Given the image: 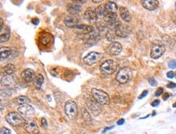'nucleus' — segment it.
Here are the masks:
<instances>
[{"label": "nucleus", "instance_id": "nucleus-32", "mask_svg": "<svg viewBox=\"0 0 176 134\" xmlns=\"http://www.w3.org/2000/svg\"><path fill=\"white\" fill-rule=\"evenodd\" d=\"M149 84H150V85L152 86H157V81H155V79H154V78H152V77L149 78Z\"/></svg>", "mask_w": 176, "mask_h": 134}, {"label": "nucleus", "instance_id": "nucleus-23", "mask_svg": "<svg viewBox=\"0 0 176 134\" xmlns=\"http://www.w3.org/2000/svg\"><path fill=\"white\" fill-rule=\"evenodd\" d=\"M14 102L17 103L20 106H22V105L29 104L31 102V100L27 97V96H19V97L16 98L14 99Z\"/></svg>", "mask_w": 176, "mask_h": 134}, {"label": "nucleus", "instance_id": "nucleus-39", "mask_svg": "<svg viewBox=\"0 0 176 134\" xmlns=\"http://www.w3.org/2000/svg\"><path fill=\"white\" fill-rule=\"evenodd\" d=\"M32 23L34 24V25H37L39 23L38 19H33L32 20Z\"/></svg>", "mask_w": 176, "mask_h": 134}, {"label": "nucleus", "instance_id": "nucleus-43", "mask_svg": "<svg viewBox=\"0 0 176 134\" xmlns=\"http://www.w3.org/2000/svg\"><path fill=\"white\" fill-rule=\"evenodd\" d=\"M93 2H101V1H95V0H94Z\"/></svg>", "mask_w": 176, "mask_h": 134}, {"label": "nucleus", "instance_id": "nucleus-1", "mask_svg": "<svg viewBox=\"0 0 176 134\" xmlns=\"http://www.w3.org/2000/svg\"><path fill=\"white\" fill-rule=\"evenodd\" d=\"M6 120L14 127L25 126V124L27 122L21 114L19 112H15V111H12V112L7 114L6 116Z\"/></svg>", "mask_w": 176, "mask_h": 134}, {"label": "nucleus", "instance_id": "nucleus-27", "mask_svg": "<svg viewBox=\"0 0 176 134\" xmlns=\"http://www.w3.org/2000/svg\"><path fill=\"white\" fill-rule=\"evenodd\" d=\"M44 83V76L43 75L38 74L36 77V80H35V86L37 89H41L42 85Z\"/></svg>", "mask_w": 176, "mask_h": 134}, {"label": "nucleus", "instance_id": "nucleus-8", "mask_svg": "<svg viewBox=\"0 0 176 134\" xmlns=\"http://www.w3.org/2000/svg\"><path fill=\"white\" fill-rule=\"evenodd\" d=\"M18 112L23 116L25 119L29 120L32 119L34 116V109L29 104H25L20 106L18 107Z\"/></svg>", "mask_w": 176, "mask_h": 134}, {"label": "nucleus", "instance_id": "nucleus-29", "mask_svg": "<svg viewBox=\"0 0 176 134\" xmlns=\"http://www.w3.org/2000/svg\"><path fill=\"white\" fill-rule=\"evenodd\" d=\"M115 37H116V35H115L114 33L112 32V30L110 29L107 33H106V38H107L108 41L114 42Z\"/></svg>", "mask_w": 176, "mask_h": 134}, {"label": "nucleus", "instance_id": "nucleus-18", "mask_svg": "<svg viewBox=\"0 0 176 134\" xmlns=\"http://www.w3.org/2000/svg\"><path fill=\"white\" fill-rule=\"evenodd\" d=\"M11 37V31L10 29L7 26H2L1 28V43L7 42Z\"/></svg>", "mask_w": 176, "mask_h": 134}, {"label": "nucleus", "instance_id": "nucleus-2", "mask_svg": "<svg viewBox=\"0 0 176 134\" xmlns=\"http://www.w3.org/2000/svg\"><path fill=\"white\" fill-rule=\"evenodd\" d=\"M92 97L98 104L107 105L110 103V97L107 93L98 89H93L91 91Z\"/></svg>", "mask_w": 176, "mask_h": 134}, {"label": "nucleus", "instance_id": "nucleus-7", "mask_svg": "<svg viewBox=\"0 0 176 134\" xmlns=\"http://www.w3.org/2000/svg\"><path fill=\"white\" fill-rule=\"evenodd\" d=\"M132 77V72L128 67H123L116 75L117 81L120 84L127 83Z\"/></svg>", "mask_w": 176, "mask_h": 134}, {"label": "nucleus", "instance_id": "nucleus-4", "mask_svg": "<svg viewBox=\"0 0 176 134\" xmlns=\"http://www.w3.org/2000/svg\"><path fill=\"white\" fill-rule=\"evenodd\" d=\"M64 111L67 118L70 120H74L77 116V105L72 100H69L64 106Z\"/></svg>", "mask_w": 176, "mask_h": 134}, {"label": "nucleus", "instance_id": "nucleus-45", "mask_svg": "<svg viewBox=\"0 0 176 134\" xmlns=\"http://www.w3.org/2000/svg\"><path fill=\"white\" fill-rule=\"evenodd\" d=\"M175 7H176V2H175Z\"/></svg>", "mask_w": 176, "mask_h": 134}, {"label": "nucleus", "instance_id": "nucleus-28", "mask_svg": "<svg viewBox=\"0 0 176 134\" xmlns=\"http://www.w3.org/2000/svg\"><path fill=\"white\" fill-rule=\"evenodd\" d=\"M81 115H82V117L85 121H86L87 123L91 122L92 119H91V117H90V115H89V111H88L86 109H82Z\"/></svg>", "mask_w": 176, "mask_h": 134}, {"label": "nucleus", "instance_id": "nucleus-37", "mask_svg": "<svg viewBox=\"0 0 176 134\" xmlns=\"http://www.w3.org/2000/svg\"><path fill=\"white\" fill-rule=\"evenodd\" d=\"M160 103V101L159 100H155L152 102V106H158V104Z\"/></svg>", "mask_w": 176, "mask_h": 134}, {"label": "nucleus", "instance_id": "nucleus-41", "mask_svg": "<svg viewBox=\"0 0 176 134\" xmlns=\"http://www.w3.org/2000/svg\"><path fill=\"white\" fill-rule=\"evenodd\" d=\"M114 128V126H110V127H108V128H105V129L103 130V132H105L107 130H109V129H111V128Z\"/></svg>", "mask_w": 176, "mask_h": 134}, {"label": "nucleus", "instance_id": "nucleus-33", "mask_svg": "<svg viewBox=\"0 0 176 134\" xmlns=\"http://www.w3.org/2000/svg\"><path fill=\"white\" fill-rule=\"evenodd\" d=\"M163 88H158L155 93V96H157V97H159L160 95H162V94H163Z\"/></svg>", "mask_w": 176, "mask_h": 134}, {"label": "nucleus", "instance_id": "nucleus-11", "mask_svg": "<svg viewBox=\"0 0 176 134\" xmlns=\"http://www.w3.org/2000/svg\"><path fill=\"white\" fill-rule=\"evenodd\" d=\"M67 12H69L70 15L77 16L79 13L82 12V6L80 4L79 2H73L67 5Z\"/></svg>", "mask_w": 176, "mask_h": 134}, {"label": "nucleus", "instance_id": "nucleus-9", "mask_svg": "<svg viewBox=\"0 0 176 134\" xmlns=\"http://www.w3.org/2000/svg\"><path fill=\"white\" fill-rule=\"evenodd\" d=\"M114 33L116 36L120 37H127L130 34V29L127 25H124L123 24L119 23L114 29Z\"/></svg>", "mask_w": 176, "mask_h": 134}, {"label": "nucleus", "instance_id": "nucleus-6", "mask_svg": "<svg viewBox=\"0 0 176 134\" xmlns=\"http://www.w3.org/2000/svg\"><path fill=\"white\" fill-rule=\"evenodd\" d=\"M103 57H104V56L101 53L92 51V52L88 54L83 60H84V63L85 64L91 66V65H94L97 63H98L100 60H101Z\"/></svg>", "mask_w": 176, "mask_h": 134}, {"label": "nucleus", "instance_id": "nucleus-42", "mask_svg": "<svg viewBox=\"0 0 176 134\" xmlns=\"http://www.w3.org/2000/svg\"><path fill=\"white\" fill-rule=\"evenodd\" d=\"M168 97H169V94H165L164 96H163V99L166 100L167 98H168Z\"/></svg>", "mask_w": 176, "mask_h": 134}, {"label": "nucleus", "instance_id": "nucleus-12", "mask_svg": "<svg viewBox=\"0 0 176 134\" xmlns=\"http://www.w3.org/2000/svg\"><path fill=\"white\" fill-rule=\"evenodd\" d=\"M80 22V17L78 16L68 15L64 19V24L69 28H75Z\"/></svg>", "mask_w": 176, "mask_h": 134}, {"label": "nucleus", "instance_id": "nucleus-44", "mask_svg": "<svg viewBox=\"0 0 176 134\" xmlns=\"http://www.w3.org/2000/svg\"><path fill=\"white\" fill-rule=\"evenodd\" d=\"M173 107H176V102H175V103H174V105H173Z\"/></svg>", "mask_w": 176, "mask_h": 134}, {"label": "nucleus", "instance_id": "nucleus-35", "mask_svg": "<svg viewBox=\"0 0 176 134\" xmlns=\"http://www.w3.org/2000/svg\"><path fill=\"white\" fill-rule=\"evenodd\" d=\"M166 76H167V77H168V78L172 79V78H174V76H175V74H174V72H172V71H170V72H167Z\"/></svg>", "mask_w": 176, "mask_h": 134}, {"label": "nucleus", "instance_id": "nucleus-21", "mask_svg": "<svg viewBox=\"0 0 176 134\" xmlns=\"http://www.w3.org/2000/svg\"><path fill=\"white\" fill-rule=\"evenodd\" d=\"M1 82L2 85L11 87V86H13L15 84V77L12 75H5L4 77H2L1 79Z\"/></svg>", "mask_w": 176, "mask_h": 134}, {"label": "nucleus", "instance_id": "nucleus-36", "mask_svg": "<svg viewBox=\"0 0 176 134\" xmlns=\"http://www.w3.org/2000/svg\"><path fill=\"white\" fill-rule=\"evenodd\" d=\"M148 90H144V92L142 93L140 95V97H139V99H142V98H144L145 96H147V94H148Z\"/></svg>", "mask_w": 176, "mask_h": 134}, {"label": "nucleus", "instance_id": "nucleus-24", "mask_svg": "<svg viewBox=\"0 0 176 134\" xmlns=\"http://www.w3.org/2000/svg\"><path fill=\"white\" fill-rule=\"evenodd\" d=\"M105 7L107 12H111V13H116L117 10H118V6L114 2H108L105 4Z\"/></svg>", "mask_w": 176, "mask_h": 134}, {"label": "nucleus", "instance_id": "nucleus-26", "mask_svg": "<svg viewBox=\"0 0 176 134\" xmlns=\"http://www.w3.org/2000/svg\"><path fill=\"white\" fill-rule=\"evenodd\" d=\"M95 12H96L98 17V16L99 17H101V16L105 17V16L106 15V13H107V11L105 9V7H104V6H101V5H100V6L97 7Z\"/></svg>", "mask_w": 176, "mask_h": 134}, {"label": "nucleus", "instance_id": "nucleus-17", "mask_svg": "<svg viewBox=\"0 0 176 134\" xmlns=\"http://www.w3.org/2000/svg\"><path fill=\"white\" fill-rule=\"evenodd\" d=\"M87 106L89 111H91L94 116H98L101 112V109L98 106V103L94 98H93V100H90V101L88 102Z\"/></svg>", "mask_w": 176, "mask_h": 134}, {"label": "nucleus", "instance_id": "nucleus-20", "mask_svg": "<svg viewBox=\"0 0 176 134\" xmlns=\"http://www.w3.org/2000/svg\"><path fill=\"white\" fill-rule=\"evenodd\" d=\"M76 30H78L80 33H91L94 31V28L93 26L87 25H77L75 27Z\"/></svg>", "mask_w": 176, "mask_h": 134}, {"label": "nucleus", "instance_id": "nucleus-30", "mask_svg": "<svg viewBox=\"0 0 176 134\" xmlns=\"http://www.w3.org/2000/svg\"><path fill=\"white\" fill-rule=\"evenodd\" d=\"M168 67L171 69H174L176 68V60H170L169 63H168Z\"/></svg>", "mask_w": 176, "mask_h": 134}, {"label": "nucleus", "instance_id": "nucleus-22", "mask_svg": "<svg viewBox=\"0 0 176 134\" xmlns=\"http://www.w3.org/2000/svg\"><path fill=\"white\" fill-rule=\"evenodd\" d=\"M12 55V50L8 47H1V51H0V56H1V59H7Z\"/></svg>", "mask_w": 176, "mask_h": 134}, {"label": "nucleus", "instance_id": "nucleus-3", "mask_svg": "<svg viewBox=\"0 0 176 134\" xmlns=\"http://www.w3.org/2000/svg\"><path fill=\"white\" fill-rule=\"evenodd\" d=\"M166 51V47L164 44L162 43L160 41H155L151 45L150 56L153 59H158L163 56Z\"/></svg>", "mask_w": 176, "mask_h": 134}, {"label": "nucleus", "instance_id": "nucleus-13", "mask_svg": "<svg viewBox=\"0 0 176 134\" xmlns=\"http://www.w3.org/2000/svg\"><path fill=\"white\" fill-rule=\"evenodd\" d=\"M26 132L29 134H38L39 133V128L37 124L33 121H27L26 124L24 126Z\"/></svg>", "mask_w": 176, "mask_h": 134}, {"label": "nucleus", "instance_id": "nucleus-10", "mask_svg": "<svg viewBox=\"0 0 176 134\" xmlns=\"http://www.w3.org/2000/svg\"><path fill=\"white\" fill-rule=\"evenodd\" d=\"M123 47L119 42H112L106 49V52L110 56H118L122 52Z\"/></svg>", "mask_w": 176, "mask_h": 134}, {"label": "nucleus", "instance_id": "nucleus-31", "mask_svg": "<svg viewBox=\"0 0 176 134\" xmlns=\"http://www.w3.org/2000/svg\"><path fill=\"white\" fill-rule=\"evenodd\" d=\"M0 134H12V132H11V131L7 128L3 127L0 130Z\"/></svg>", "mask_w": 176, "mask_h": 134}, {"label": "nucleus", "instance_id": "nucleus-25", "mask_svg": "<svg viewBox=\"0 0 176 134\" xmlns=\"http://www.w3.org/2000/svg\"><path fill=\"white\" fill-rule=\"evenodd\" d=\"M15 71H16V67L12 63L6 65L3 68V72H4L5 75H12Z\"/></svg>", "mask_w": 176, "mask_h": 134}, {"label": "nucleus", "instance_id": "nucleus-40", "mask_svg": "<svg viewBox=\"0 0 176 134\" xmlns=\"http://www.w3.org/2000/svg\"><path fill=\"white\" fill-rule=\"evenodd\" d=\"M175 85L176 84H174V83H170L168 86H167V87L168 88H173V87H174L175 86Z\"/></svg>", "mask_w": 176, "mask_h": 134}, {"label": "nucleus", "instance_id": "nucleus-38", "mask_svg": "<svg viewBox=\"0 0 176 134\" xmlns=\"http://www.w3.org/2000/svg\"><path fill=\"white\" fill-rule=\"evenodd\" d=\"M124 122H125V120H124V119H121V120H119L118 122H117V124L119 125H122L124 124Z\"/></svg>", "mask_w": 176, "mask_h": 134}, {"label": "nucleus", "instance_id": "nucleus-15", "mask_svg": "<svg viewBox=\"0 0 176 134\" xmlns=\"http://www.w3.org/2000/svg\"><path fill=\"white\" fill-rule=\"evenodd\" d=\"M141 4L145 9L153 11L158 8L159 2L157 0H145V1H142Z\"/></svg>", "mask_w": 176, "mask_h": 134}, {"label": "nucleus", "instance_id": "nucleus-16", "mask_svg": "<svg viewBox=\"0 0 176 134\" xmlns=\"http://www.w3.org/2000/svg\"><path fill=\"white\" fill-rule=\"evenodd\" d=\"M85 19L86 21L91 22V23H94V22H96L97 19H98V16H97V13L95 12V10L92 9V8H88L85 12Z\"/></svg>", "mask_w": 176, "mask_h": 134}, {"label": "nucleus", "instance_id": "nucleus-14", "mask_svg": "<svg viewBox=\"0 0 176 134\" xmlns=\"http://www.w3.org/2000/svg\"><path fill=\"white\" fill-rule=\"evenodd\" d=\"M21 76L27 83H31L35 79L34 72H33V70L30 69V68L24 70L23 72L21 73Z\"/></svg>", "mask_w": 176, "mask_h": 134}, {"label": "nucleus", "instance_id": "nucleus-46", "mask_svg": "<svg viewBox=\"0 0 176 134\" xmlns=\"http://www.w3.org/2000/svg\"><path fill=\"white\" fill-rule=\"evenodd\" d=\"M175 76H176V74H175Z\"/></svg>", "mask_w": 176, "mask_h": 134}, {"label": "nucleus", "instance_id": "nucleus-19", "mask_svg": "<svg viewBox=\"0 0 176 134\" xmlns=\"http://www.w3.org/2000/svg\"><path fill=\"white\" fill-rule=\"evenodd\" d=\"M119 12H120V16L121 18L124 20L126 22H130L132 20V16H131L130 12L128 10V8H126L125 7H121L119 8Z\"/></svg>", "mask_w": 176, "mask_h": 134}, {"label": "nucleus", "instance_id": "nucleus-5", "mask_svg": "<svg viewBox=\"0 0 176 134\" xmlns=\"http://www.w3.org/2000/svg\"><path fill=\"white\" fill-rule=\"evenodd\" d=\"M117 69V63L114 60L108 59L105 60L101 64L100 70L103 74L111 75L113 74Z\"/></svg>", "mask_w": 176, "mask_h": 134}, {"label": "nucleus", "instance_id": "nucleus-34", "mask_svg": "<svg viewBox=\"0 0 176 134\" xmlns=\"http://www.w3.org/2000/svg\"><path fill=\"white\" fill-rule=\"evenodd\" d=\"M41 125H42V127H43L44 128H47L48 124H47V121H46V118L41 119Z\"/></svg>", "mask_w": 176, "mask_h": 134}]
</instances>
